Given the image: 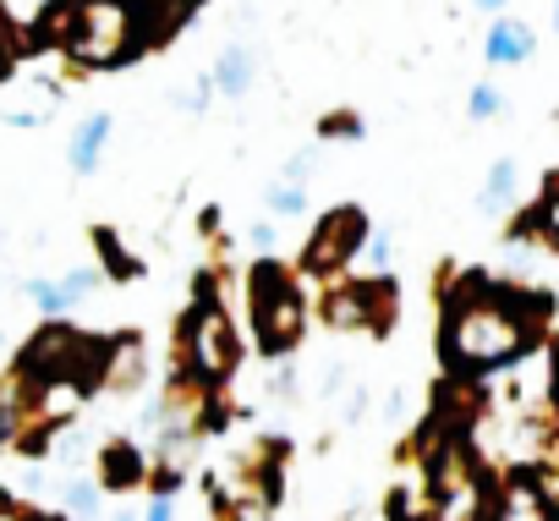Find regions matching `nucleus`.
Masks as SVG:
<instances>
[{"instance_id": "nucleus-27", "label": "nucleus", "mask_w": 559, "mask_h": 521, "mask_svg": "<svg viewBox=\"0 0 559 521\" xmlns=\"http://www.w3.org/2000/svg\"><path fill=\"white\" fill-rule=\"evenodd\" d=\"M247 241H252V252H274V241H280V230H274V220H258V225L247 230Z\"/></svg>"}, {"instance_id": "nucleus-8", "label": "nucleus", "mask_w": 559, "mask_h": 521, "mask_svg": "<svg viewBox=\"0 0 559 521\" xmlns=\"http://www.w3.org/2000/svg\"><path fill=\"white\" fill-rule=\"evenodd\" d=\"M198 7H203V0H132L143 56H148V50H159V45H170V39L198 17Z\"/></svg>"}, {"instance_id": "nucleus-5", "label": "nucleus", "mask_w": 559, "mask_h": 521, "mask_svg": "<svg viewBox=\"0 0 559 521\" xmlns=\"http://www.w3.org/2000/svg\"><path fill=\"white\" fill-rule=\"evenodd\" d=\"M330 330H368V335H390L395 330V281L390 275H362V281H324V303H319Z\"/></svg>"}, {"instance_id": "nucleus-7", "label": "nucleus", "mask_w": 559, "mask_h": 521, "mask_svg": "<svg viewBox=\"0 0 559 521\" xmlns=\"http://www.w3.org/2000/svg\"><path fill=\"white\" fill-rule=\"evenodd\" d=\"M488 521H559V505H554V494H548L537 477L510 472V477L499 483L493 505H488Z\"/></svg>"}, {"instance_id": "nucleus-14", "label": "nucleus", "mask_w": 559, "mask_h": 521, "mask_svg": "<svg viewBox=\"0 0 559 521\" xmlns=\"http://www.w3.org/2000/svg\"><path fill=\"white\" fill-rule=\"evenodd\" d=\"M214 94H225V99H241V94H252V83H258V56L247 50V45H230V50H219L214 56Z\"/></svg>"}, {"instance_id": "nucleus-32", "label": "nucleus", "mask_w": 559, "mask_h": 521, "mask_svg": "<svg viewBox=\"0 0 559 521\" xmlns=\"http://www.w3.org/2000/svg\"><path fill=\"white\" fill-rule=\"evenodd\" d=\"M554 28H559V0H554Z\"/></svg>"}, {"instance_id": "nucleus-1", "label": "nucleus", "mask_w": 559, "mask_h": 521, "mask_svg": "<svg viewBox=\"0 0 559 521\" xmlns=\"http://www.w3.org/2000/svg\"><path fill=\"white\" fill-rule=\"evenodd\" d=\"M554 303L526 286H499L488 275H461L444 286V330H439V357L450 374H493L515 368L548 330Z\"/></svg>"}, {"instance_id": "nucleus-25", "label": "nucleus", "mask_w": 559, "mask_h": 521, "mask_svg": "<svg viewBox=\"0 0 559 521\" xmlns=\"http://www.w3.org/2000/svg\"><path fill=\"white\" fill-rule=\"evenodd\" d=\"M499 110H504V94H499L493 83H477V88L466 94V116H472V121H493Z\"/></svg>"}, {"instance_id": "nucleus-31", "label": "nucleus", "mask_w": 559, "mask_h": 521, "mask_svg": "<svg viewBox=\"0 0 559 521\" xmlns=\"http://www.w3.org/2000/svg\"><path fill=\"white\" fill-rule=\"evenodd\" d=\"M110 521H143V516H138V510H116Z\"/></svg>"}, {"instance_id": "nucleus-4", "label": "nucleus", "mask_w": 559, "mask_h": 521, "mask_svg": "<svg viewBox=\"0 0 559 521\" xmlns=\"http://www.w3.org/2000/svg\"><path fill=\"white\" fill-rule=\"evenodd\" d=\"M236 363H241V335L225 319L219 297H203L181 324V374H192L203 384H225L236 374Z\"/></svg>"}, {"instance_id": "nucleus-15", "label": "nucleus", "mask_w": 559, "mask_h": 521, "mask_svg": "<svg viewBox=\"0 0 559 521\" xmlns=\"http://www.w3.org/2000/svg\"><path fill=\"white\" fill-rule=\"evenodd\" d=\"M515 187H521V165L504 154V159H493L488 165V181H483V192H477V209L483 214H504L510 203H515Z\"/></svg>"}, {"instance_id": "nucleus-10", "label": "nucleus", "mask_w": 559, "mask_h": 521, "mask_svg": "<svg viewBox=\"0 0 559 521\" xmlns=\"http://www.w3.org/2000/svg\"><path fill=\"white\" fill-rule=\"evenodd\" d=\"M143 379H148V341H143L138 330H127V335L110 341V352H105V379H99V384H110V390H138Z\"/></svg>"}, {"instance_id": "nucleus-30", "label": "nucleus", "mask_w": 559, "mask_h": 521, "mask_svg": "<svg viewBox=\"0 0 559 521\" xmlns=\"http://www.w3.org/2000/svg\"><path fill=\"white\" fill-rule=\"evenodd\" d=\"M548 363H554V390H559V341H554V352H548Z\"/></svg>"}, {"instance_id": "nucleus-16", "label": "nucleus", "mask_w": 559, "mask_h": 521, "mask_svg": "<svg viewBox=\"0 0 559 521\" xmlns=\"http://www.w3.org/2000/svg\"><path fill=\"white\" fill-rule=\"evenodd\" d=\"M94 241H99V252H105V270L116 275V281H138L143 275V264H138V258L116 241V230L110 225H94Z\"/></svg>"}, {"instance_id": "nucleus-2", "label": "nucleus", "mask_w": 559, "mask_h": 521, "mask_svg": "<svg viewBox=\"0 0 559 521\" xmlns=\"http://www.w3.org/2000/svg\"><path fill=\"white\" fill-rule=\"evenodd\" d=\"M61 56L72 72H110L143 56L132 0H72V23L61 39Z\"/></svg>"}, {"instance_id": "nucleus-19", "label": "nucleus", "mask_w": 559, "mask_h": 521, "mask_svg": "<svg viewBox=\"0 0 559 521\" xmlns=\"http://www.w3.org/2000/svg\"><path fill=\"white\" fill-rule=\"evenodd\" d=\"M357 258H362L368 275H390V270H395V236H390V230H368Z\"/></svg>"}, {"instance_id": "nucleus-26", "label": "nucleus", "mask_w": 559, "mask_h": 521, "mask_svg": "<svg viewBox=\"0 0 559 521\" xmlns=\"http://www.w3.org/2000/svg\"><path fill=\"white\" fill-rule=\"evenodd\" d=\"M28 390V384H23ZM23 390L7 401V395H0V455H7L12 450V439H17V428H23Z\"/></svg>"}, {"instance_id": "nucleus-21", "label": "nucleus", "mask_w": 559, "mask_h": 521, "mask_svg": "<svg viewBox=\"0 0 559 521\" xmlns=\"http://www.w3.org/2000/svg\"><path fill=\"white\" fill-rule=\"evenodd\" d=\"M319 138H324V143H335V138L362 143V138H368V121H362L357 110H330V116L319 121Z\"/></svg>"}, {"instance_id": "nucleus-24", "label": "nucleus", "mask_w": 559, "mask_h": 521, "mask_svg": "<svg viewBox=\"0 0 559 521\" xmlns=\"http://www.w3.org/2000/svg\"><path fill=\"white\" fill-rule=\"evenodd\" d=\"M209 99H214V78H209V72H198V78L176 94V110H181V116H203V110H209Z\"/></svg>"}, {"instance_id": "nucleus-11", "label": "nucleus", "mask_w": 559, "mask_h": 521, "mask_svg": "<svg viewBox=\"0 0 559 521\" xmlns=\"http://www.w3.org/2000/svg\"><path fill=\"white\" fill-rule=\"evenodd\" d=\"M143 477H148V461L132 439H110L99 450V488L105 494H132V488H143Z\"/></svg>"}, {"instance_id": "nucleus-3", "label": "nucleus", "mask_w": 559, "mask_h": 521, "mask_svg": "<svg viewBox=\"0 0 559 521\" xmlns=\"http://www.w3.org/2000/svg\"><path fill=\"white\" fill-rule=\"evenodd\" d=\"M247 303H252V330H258V346L263 357H280V352H292L308 330V303L292 281V270H280V264H252L247 275Z\"/></svg>"}, {"instance_id": "nucleus-12", "label": "nucleus", "mask_w": 559, "mask_h": 521, "mask_svg": "<svg viewBox=\"0 0 559 521\" xmlns=\"http://www.w3.org/2000/svg\"><path fill=\"white\" fill-rule=\"evenodd\" d=\"M110 132H116V116H110V110L83 116V127H78V132H72V143H67V165H72L78 176H94V170H99V159H105Z\"/></svg>"}, {"instance_id": "nucleus-22", "label": "nucleus", "mask_w": 559, "mask_h": 521, "mask_svg": "<svg viewBox=\"0 0 559 521\" xmlns=\"http://www.w3.org/2000/svg\"><path fill=\"white\" fill-rule=\"evenodd\" d=\"M17 61H23V34H17V23L7 17V7H0V83L17 72Z\"/></svg>"}, {"instance_id": "nucleus-13", "label": "nucleus", "mask_w": 559, "mask_h": 521, "mask_svg": "<svg viewBox=\"0 0 559 521\" xmlns=\"http://www.w3.org/2000/svg\"><path fill=\"white\" fill-rule=\"evenodd\" d=\"M56 110H61V83H28L12 99H0V116L12 127H45Z\"/></svg>"}, {"instance_id": "nucleus-17", "label": "nucleus", "mask_w": 559, "mask_h": 521, "mask_svg": "<svg viewBox=\"0 0 559 521\" xmlns=\"http://www.w3.org/2000/svg\"><path fill=\"white\" fill-rule=\"evenodd\" d=\"M532 230H537L548 247H559V176L543 181V203L532 209Z\"/></svg>"}, {"instance_id": "nucleus-18", "label": "nucleus", "mask_w": 559, "mask_h": 521, "mask_svg": "<svg viewBox=\"0 0 559 521\" xmlns=\"http://www.w3.org/2000/svg\"><path fill=\"white\" fill-rule=\"evenodd\" d=\"M263 203H269L274 220H297V214L308 209V187H302V181H274V187L263 192Z\"/></svg>"}, {"instance_id": "nucleus-23", "label": "nucleus", "mask_w": 559, "mask_h": 521, "mask_svg": "<svg viewBox=\"0 0 559 521\" xmlns=\"http://www.w3.org/2000/svg\"><path fill=\"white\" fill-rule=\"evenodd\" d=\"M99 483H88V477H78V483H67V510L78 516V521H94L99 516Z\"/></svg>"}, {"instance_id": "nucleus-28", "label": "nucleus", "mask_w": 559, "mask_h": 521, "mask_svg": "<svg viewBox=\"0 0 559 521\" xmlns=\"http://www.w3.org/2000/svg\"><path fill=\"white\" fill-rule=\"evenodd\" d=\"M143 521H176V499L170 494H154L148 510H143Z\"/></svg>"}, {"instance_id": "nucleus-9", "label": "nucleus", "mask_w": 559, "mask_h": 521, "mask_svg": "<svg viewBox=\"0 0 559 521\" xmlns=\"http://www.w3.org/2000/svg\"><path fill=\"white\" fill-rule=\"evenodd\" d=\"M537 56V28L532 23H521V17H493L488 23V39H483V61H493V67H521V61H532Z\"/></svg>"}, {"instance_id": "nucleus-29", "label": "nucleus", "mask_w": 559, "mask_h": 521, "mask_svg": "<svg viewBox=\"0 0 559 521\" xmlns=\"http://www.w3.org/2000/svg\"><path fill=\"white\" fill-rule=\"evenodd\" d=\"M472 7H477V12H493V17H499V12L510 7V0H472Z\"/></svg>"}, {"instance_id": "nucleus-6", "label": "nucleus", "mask_w": 559, "mask_h": 521, "mask_svg": "<svg viewBox=\"0 0 559 521\" xmlns=\"http://www.w3.org/2000/svg\"><path fill=\"white\" fill-rule=\"evenodd\" d=\"M362 236H368V214L357 203H341L319 220V230L308 236L302 247V275H319V281H335L357 264L362 252Z\"/></svg>"}, {"instance_id": "nucleus-20", "label": "nucleus", "mask_w": 559, "mask_h": 521, "mask_svg": "<svg viewBox=\"0 0 559 521\" xmlns=\"http://www.w3.org/2000/svg\"><path fill=\"white\" fill-rule=\"evenodd\" d=\"M94 286H99V270H94V264H83V270H67V275L56 281V292H61V308L72 313L78 303H88V297H94Z\"/></svg>"}, {"instance_id": "nucleus-33", "label": "nucleus", "mask_w": 559, "mask_h": 521, "mask_svg": "<svg viewBox=\"0 0 559 521\" xmlns=\"http://www.w3.org/2000/svg\"><path fill=\"white\" fill-rule=\"evenodd\" d=\"M0 346H7V335H0Z\"/></svg>"}]
</instances>
